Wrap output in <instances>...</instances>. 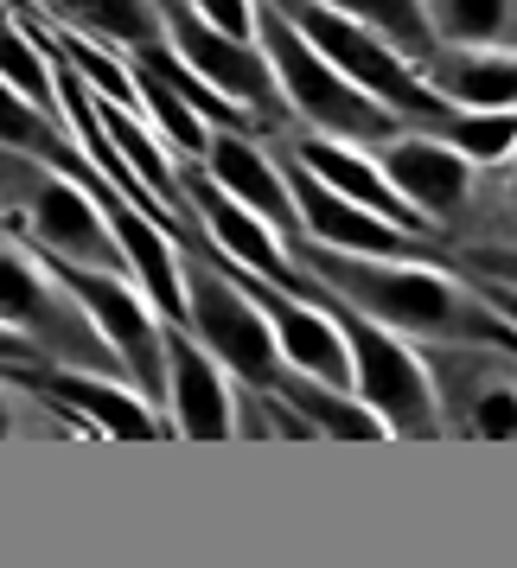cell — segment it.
Segmentation results:
<instances>
[{
  "label": "cell",
  "instance_id": "1",
  "mask_svg": "<svg viewBox=\"0 0 517 568\" xmlns=\"http://www.w3.org/2000/svg\"><path fill=\"white\" fill-rule=\"evenodd\" d=\"M282 250L326 294H338L352 313H364L371 326L409 338V345H498V352H517L511 320L491 307L466 275H454V268L345 256V250H320L307 236H287Z\"/></svg>",
  "mask_w": 517,
  "mask_h": 568
},
{
  "label": "cell",
  "instance_id": "2",
  "mask_svg": "<svg viewBox=\"0 0 517 568\" xmlns=\"http://www.w3.org/2000/svg\"><path fill=\"white\" fill-rule=\"evenodd\" d=\"M180 287H185V338L211 352V364L243 389H275L287 396L294 384V364L282 358V345L268 333L262 307L250 301V287L236 282V268L205 236L199 243H180Z\"/></svg>",
  "mask_w": 517,
  "mask_h": 568
},
{
  "label": "cell",
  "instance_id": "3",
  "mask_svg": "<svg viewBox=\"0 0 517 568\" xmlns=\"http://www.w3.org/2000/svg\"><path fill=\"white\" fill-rule=\"evenodd\" d=\"M0 224L20 243H32L45 262L129 275L122 243H115V231H109V217H103V199L83 192L71 173H58V166L27 160V154H7V148H0Z\"/></svg>",
  "mask_w": 517,
  "mask_h": 568
},
{
  "label": "cell",
  "instance_id": "4",
  "mask_svg": "<svg viewBox=\"0 0 517 568\" xmlns=\"http://www.w3.org/2000/svg\"><path fill=\"white\" fill-rule=\"evenodd\" d=\"M0 333L27 338L45 364H64V371H90V377H115V384H129L122 358H115L109 338L90 326V313L78 307V294L58 282L52 262L39 256L32 243H20L7 224H0Z\"/></svg>",
  "mask_w": 517,
  "mask_h": 568
},
{
  "label": "cell",
  "instance_id": "5",
  "mask_svg": "<svg viewBox=\"0 0 517 568\" xmlns=\"http://www.w3.org/2000/svg\"><path fill=\"white\" fill-rule=\"evenodd\" d=\"M256 45L268 58V71H275L287 129L333 134V141H352V148H377V141H389V134L403 129L377 97H364L358 83L338 78L333 64L313 52L275 0H256Z\"/></svg>",
  "mask_w": 517,
  "mask_h": 568
},
{
  "label": "cell",
  "instance_id": "6",
  "mask_svg": "<svg viewBox=\"0 0 517 568\" xmlns=\"http://www.w3.org/2000/svg\"><path fill=\"white\" fill-rule=\"evenodd\" d=\"M282 13L294 20V32L333 64L338 78H352L364 97H377L403 129H428L435 134L440 122L454 115V103H440L435 90L422 83V71H415L409 58L396 52V45H384L377 32H364L358 20H345V13L320 7V0H282Z\"/></svg>",
  "mask_w": 517,
  "mask_h": 568
},
{
  "label": "cell",
  "instance_id": "7",
  "mask_svg": "<svg viewBox=\"0 0 517 568\" xmlns=\"http://www.w3.org/2000/svg\"><path fill=\"white\" fill-rule=\"evenodd\" d=\"M154 20H160V45L180 58L205 90H217L231 109H243L262 134L287 129L282 90H275V71H268V58H262L256 39H231V32H217L192 0H154Z\"/></svg>",
  "mask_w": 517,
  "mask_h": 568
},
{
  "label": "cell",
  "instance_id": "8",
  "mask_svg": "<svg viewBox=\"0 0 517 568\" xmlns=\"http://www.w3.org/2000/svg\"><path fill=\"white\" fill-rule=\"evenodd\" d=\"M326 313H333L338 338H345V352H352V396H358L364 409L384 422L389 435L435 440L440 435V409H435L428 371H422V358H415L409 338L371 326V320H364V313H352L345 301H333Z\"/></svg>",
  "mask_w": 517,
  "mask_h": 568
},
{
  "label": "cell",
  "instance_id": "9",
  "mask_svg": "<svg viewBox=\"0 0 517 568\" xmlns=\"http://www.w3.org/2000/svg\"><path fill=\"white\" fill-rule=\"evenodd\" d=\"M440 409V435L517 440V352L498 345H415Z\"/></svg>",
  "mask_w": 517,
  "mask_h": 568
},
{
  "label": "cell",
  "instance_id": "10",
  "mask_svg": "<svg viewBox=\"0 0 517 568\" xmlns=\"http://www.w3.org/2000/svg\"><path fill=\"white\" fill-rule=\"evenodd\" d=\"M52 275L78 294V307L90 313V326L109 338V352L122 358L129 384L148 396V409H160V403H166V352H160L166 320L148 307V294H141L129 275H109V268H71V262H52Z\"/></svg>",
  "mask_w": 517,
  "mask_h": 568
},
{
  "label": "cell",
  "instance_id": "11",
  "mask_svg": "<svg viewBox=\"0 0 517 568\" xmlns=\"http://www.w3.org/2000/svg\"><path fill=\"white\" fill-rule=\"evenodd\" d=\"M371 160H377V173L396 185V199L409 211H422V224H428L440 243L460 231V211H466V199H473V173H479V166H466L440 134L396 129L389 141L371 148Z\"/></svg>",
  "mask_w": 517,
  "mask_h": 568
},
{
  "label": "cell",
  "instance_id": "12",
  "mask_svg": "<svg viewBox=\"0 0 517 568\" xmlns=\"http://www.w3.org/2000/svg\"><path fill=\"white\" fill-rule=\"evenodd\" d=\"M7 377H20L27 389H39L45 403L71 409L78 422H90L97 435H115V440H166L173 422L160 409H148V396L115 377H90V371H64V364H45V358H27V364H0Z\"/></svg>",
  "mask_w": 517,
  "mask_h": 568
},
{
  "label": "cell",
  "instance_id": "13",
  "mask_svg": "<svg viewBox=\"0 0 517 568\" xmlns=\"http://www.w3.org/2000/svg\"><path fill=\"white\" fill-rule=\"evenodd\" d=\"M199 173H205L217 192H231L243 211H256L268 231L301 236V217H294V199H287L282 160L268 148V134H243V129H211L205 154H199Z\"/></svg>",
  "mask_w": 517,
  "mask_h": 568
},
{
  "label": "cell",
  "instance_id": "14",
  "mask_svg": "<svg viewBox=\"0 0 517 568\" xmlns=\"http://www.w3.org/2000/svg\"><path fill=\"white\" fill-rule=\"evenodd\" d=\"M166 352V422L173 435H192V440H231V377L211 364V352H199L185 326H166L160 338Z\"/></svg>",
  "mask_w": 517,
  "mask_h": 568
},
{
  "label": "cell",
  "instance_id": "15",
  "mask_svg": "<svg viewBox=\"0 0 517 568\" xmlns=\"http://www.w3.org/2000/svg\"><path fill=\"white\" fill-rule=\"evenodd\" d=\"M422 83L454 109H517V52L435 45V58L422 64Z\"/></svg>",
  "mask_w": 517,
  "mask_h": 568
},
{
  "label": "cell",
  "instance_id": "16",
  "mask_svg": "<svg viewBox=\"0 0 517 568\" xmlns=\"http://www.w3.org/2000/svg\"><path fill=\"white\" fill-rule=\"evenodd\" d=\"M20 7L39 13L45 27L97 39V45H115V52H141V45L160 39L154 0H20Z\"/></svg>",
  "mask_w": 517,
  "mask_h": 568
},
{
  "label": "cell",
  "instance_id": "17",
  "mask_svg": "<svg viewBox=\"0 0 517 568\" xmlns=\"http://www.w3.org/2000/svg\"><path fill=\"white\" fill-rule=\"evenodd\" d=\"M447 250H517V154L473 173V199Z\"/></svg>",
  "mask_w": 517,
  "mask_h": 568
},
{
  "label": "cell",
  "instance_id": "18",
  "mask_svg": "<svg viewBox=\"0 0 517 568\" xmlns=\"http://www.w3.org/2000/svg\"><path fill=\"white\" fill-rule=\"evenodd\" d=\"M435 45L517 52V0H415Z\"/></svg>",
  "mask_w": 517,
  "mask_h": 568
},
{
  "label": "cell",
  "instance_id": "19",
  "mask_svg": "<svg viewBox=\"0 0 517 568\" xmlns=\"http://www.w3.org/2000/svg\"><path fill=\"white\" fill-rule=\"evenodd\" d=\"M0 83H13V90H20L32 109H39V115H52V122H58L52 52L32 39V27L13 13V7H0Z\"/></svg>",
  "mask_w": 517,
  "mask_h": 568
},
{
  "label": "cell",
  "instance_id": "20",
  "mask_svg": "<svg viewBox=\"0 0 517 568\" xmlns=\"http://www.w3.org/2000/svg\"><path fill=\"white\" fill-rule=\"evenodd\" d=\"M320 7H333V13H345V20H358L364 32H377L384 45H396V52L409 58L415 71L435 58V39H428V20H422L415 0H320Z\"/></svg>",
  "mask_w": 517,
  "mask_h": 568
},
{
  "label": "cell",
  "instance_id": "21",
  "mask_svg": "<svg viewBox=\"0 0 517 568\" xmlns=\"http://www.w3.org/2000/svg\"><path fill=\"white\" fill-rule=\"evenodd\" d=\"M134 90H141V122L160 134V148H166L173 160H185V166H199V154H205V141H211L205 122H199V115H192V109H185L154 71H141V64H134Z\"/></svg>",
  "mask_w": 517,
  "mask_h": 568
},
{
  "label": "cell",
  "instance_id": "22",
  "mask_svg": "<svg viewBox=\"0 0 517 568\" xmlns=\"http://www.w3.org/2000/svg\"><path fill=\"white\" fill-rule=\"evenodd\" d=\"M64 435H97V428L0 371V440H64Z\"/></svg>",
  "mask_w": 517,
  "mask_h": 568
},
{
  "label": "cell",
  "instance_id": "23",
  "mask_svg": "<svg viewBox=\"0 0 517 568\" xmlns=\"http://www.w3.org/2000/svg\"><path fill=\"white\" fill-rule=\"evenodd\" d=\"M435 134L466 166H498L505 154H517V109H454Z\"/></svg>",
  "mask_w": 517,
  "mask_h": 568
},
{
  "label": "cell",
  "instance_id": "24",
  "mask_svg": "<svg viewBox=\"0 0 517 568\" xmlns=\"http://www.w3.org/2000/svg\"><path fill=\"white\" fill-rule=\"evenodd\" d=\"M440 268L454 275H473V282H498V287H517V250H447Z\"/></svg>",
  "mask_w": 517,
  "mask_h": 568
},
{
  "label": "cell",
  "instance_id": "25",
  "mask_svg": "<svg viewBox=\"0 0 517 568\" xmlns=\"http://www.w3.org/2000/svg\"><path fill=\"white\" fill-rule=\"evenodd\" d=\"M192 7H199L217 32H231V39H256V0H192Z\"/></svg>",
  "mask_w": 517,
  "mask_h": 568
},
{
  "label": "cell",
  "instance_id": "26",
  "mask_svg": "<svg viewBox=\"0 0 517 568\" xmlns=\"http://www.w3.org/2000/svg\"><path fill=\"white\" fill-rule=\"evenodd\" d=\"M466 282H473V275H466ZM473 287H479V294H486L505 320H511V333H517V287H498V282H473Z\"/></svg>",
  "mask_w": 517,
  "mask_h": 568
},
{
  "label": "cell",
  "instance_id": "27",
  "mask_svg": "<svg viewBox=\"0 0 517 568\" xmlns=\"http://www.w3.org/2000/svg\"><path fill=\"white\" fill-rule=\"evenodd\" d=\"M0 345H7V352H27V358H39V352H32L27 338H13V333H0Z\"/></svg>",
  "mask_w": 517,
  "mask_h": 568
},
{
  "label": "cell",
  "instance_id": "28",
  "mask_svg": "<svg viewBox=\"0 0 517 568\" xmlns=\"http://www.w3.org/2000/svg\"><path fill=\"white\" fill-rule=\"evenodd\" d=\"M0 7H20V0H0Z\"/></svg>",
  "mask_w": 517,
  "mask_h": 568
}]
</instances>
